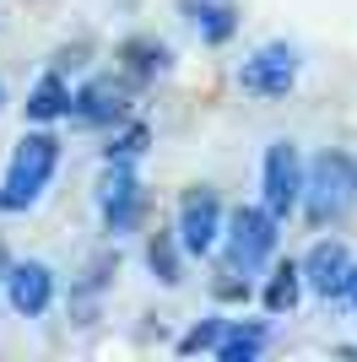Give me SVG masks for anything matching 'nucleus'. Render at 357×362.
Returning a JSON list of instances; mask_svg holds the SVG:
<instances>
[{"mask_svg": "<svg viewBox=\"0 0 357 362\" xmlns=\"http://www.w3.org/2000/svg\"><path fill=\"white\" fill-rule=\"evenodd\" d=\"M60 157H65V141L49 130V124H33V130H22V141L11 146V157H6V179H0V211H33L38 200H44V189L55 184L60 173Z\"/></svg>", "mask_w": 357, "mask_h": 362, "instance_id": "1", "label": "nucleus"}, {"mask_svg": "<svg viewBox=\"0 0 357 362\" xmlns=\"http://www.w3.org/2000/svg\"><path fill=\"white\" fill-rule=\"evenodd\" d=\"M298 211L309 216V227H336L357 211V151L325 146L303 163V200Z\"/></svg>", "mask_w": 357, "mask_h": 362, "instance_id": "2", "label": "nucleus"}, {"mask_svg": "<svg viewBox=\"0 0 357 362\" xmlns=\"http://www.w3.org/2000/svg\"><path fill=\"white\" fill-rule=\"evenodd\" d=\"M222 265H233V271L244 276H260L276 259V249H282V222L254 200V206H233V211L222 216Z\"/></svg>", "mask_w": 357, "mask_h": 362, "instance_id": "3", "label": "nucleus"}, {"mask_svg": "<svg viewBox=\"0 0 357 362\" xmlns=\"http://www.w3.org/2000/svg\"><path fill=\"white\" fill-rule=\"evenodd\" d=\"M98 216H103V233L114 243L147 227V184H141L135 163H103V173H98Z\"/></svg>", "mask_w": 357, "mask_h": 362, "instance_id": "4", "label": "nucleus"}, {"mask_svg": "<svg viewBox=\"0 0 357 362\" xmlns=\"http://www.w3.org/2000/svg\"><path fill=\"white\" fill-rule=\"evenodd\" d=\"M222 216H227V206H222V195H217L211 184H190V189L178 195L174 233H178V243H184L190 259L217 255V243H222Z\"/></svg>", "mask_w": 357, "mask_h": 362, "instance_id": "5", "label": "nucleus"}, {"mask_svg": "<svg viewBox=\"0 0 357 362\" xmlns=\"http://www.w3.org/2000/svg\"><path fill=\"white\" fill-rule=\"evenodd\" d=\"M298 76H303V54L287 38H271V44H260L238 65V87L249 98H260V103H276V98H287L298 87Z\"/></svg>", "mask_w": 357, "mask_h": 362, "instance_id": "6", "label": "nucleus"}, {"mask_svg": "<svg viewBox=\"0 0 357 362\" xmlns=\"http://www.w3.org/2000/svg\"><path fill=\"white\" fill-rule=\"evenodd\" d=\"M298 200H303V151L298 141H271L260 157V206L276 222H287L298 216Z\"/></svg>", "mask_w": 357, "mask_h": 362, "instance_id": "7", "label": "nucleus"}, {"mask_svg": "<svg viewBox=\"0 0 357 362\" xmlns=\"http://www.w3.org/2000/svg\"><path fill=\"white\" fill-rule=\"evenodd\" d=\"M130 98H135V87L119 71L114 76H87L81 87H71L65 119H71L76 130H108V124H119L130 114Z\"/></svg>", "mask_w": 357, "mask_h": 362, "instance_id": "8", "label": "nucleus"}, {"mask_svg": "<svg viewBox=\"0 0 357 362\" xmlns=\"http://www.w3.org/2000/svg\"><path fill=\"white\" fill-rule=\"evenodd\" d=\"M60 298V276L49 259H11L6 265V281H0V303L11 308L16 319H44Z\"/></svg>", "mask_w": 357, "mask_h": 362, "instance_id": "9", "label": "nucleus"}, {"mask_svg": "<svg viewBox=\"0 0 357 362\" xmlns=\"http://www.w3.org/2000/svg\"><path fill=\"white\" fill-rule=\"evenodd\" d=\"M298 271H303V292H314V298L330 308V303H341V298H346L352 249H346L341 238H319V243H309V255L298 259Z\"/></svg>", "mask_w": 357, "mask_h": 362, "instance_id": "10", "label": "nucleus"}, {"mask_svg": "<svg viewBox=\"0 0 357 362\" xmlns=\"http://www.w3.org/2000/svg\"><path fill=\"white\" fill-rule=\"evenodd\" d=\"M168 65H174V49H168L163 38H147V33H130V38H119V49H114V71L125 76L135 92L152 87Z\"/></svg>", "mask_w": 357, "mask_h": 362, "instance_id": "11", "label": "nucleus"}, {"mask_svg": "<svg viewBox=\"0 0 357 362\" xmlns=\"http://www.w3.org/2000/svg\"><path fill=\"white\" fill-rule=\"evenodd\" d=\"M114 276H119V249H114V238H108L103 249H92V255H87L81 276L71 281V314L81 319V325L98 314V303H103V292L114 287Z\"/></svg>", "mask_w": 357, "mask_h": 362, "instance_id": "12", "label": "nucleus"}, {"mask_svg": "<svg viewBox=\"0 0 357 362\" xmlns=\"http://www.w3.org/2000/svg\"><path fill=\"white\" fill-rule=\"evenodd\" d=\"M178 16L195 28V38L206 49H222L238 38V22H244V11H238V0H174Z\"/></svg>", "mask_w": 357, "mask_h": 362, "instance_id": "13", "label": "nucleus"}, {"mask_svg": "<svg viewBox=\"0 0 357 362\" xmlns=\"http://www.w3.org/2000/svg\"><path fill=\"white\" fill-rule=\"evenodd\" d=\"M266 346H271L266 319H227L222 335H217V346H211V357L217 362H254Z\"/></svg>", "mask_w": 357, "mask_h": 362, "instance_id": "14", "label": "nucleus"}, {"mask_svg": "<svg viewBox=\"0 0 357 362\" xmlns=\"http://www.w3.org/2000/svg\"><path fill=\"white\" fill-rule=\"evenodd\" d=\"M22 108H28V124H60L65 108H71V81H65V71L49 65V71L28 87V103Z\"/></svg>", "mask_w": 357, "mask_h": 362, "instance_id": "15", "label": "nucleus"}, {"mask_svg": "<svg viewBox=\"0 0 357 362\" xmlns=\"http://www.w3.org/2000/svg\"><path fill=\"white\" fill-rule=\"evenodd\" d=\"M266 287H260V303H266L271 319H287L303 303V271H298V259H271L266 265Z\"/></svg>", "mask_w": 357, "mask_h": 362, "instance_id": "16", "label": "nucleus"}, {"mask_svg": "<svg viewBox=\"0 0 357 362\" xmlns=\"http://www.w3.org/2000/svg\"><path fill=\"white\" fill-rule=\"evenodd\" d=\"M184 243H178L174 227H157V233H147V271L163 281V287H178L184 281Z\"/></svg>", "mask_w": 357, "mask_h": 362, "instance_id": "17", "label": "nucleus"}, {"mask_svg": "<svg viewBox=\"0 0 357 362\" xmlns=\"http://www.w3.org/2000/svg\"><path fill=\"white\" fill-rule=\"evenodd\" d=\"M147 146H152V124L147 119H125L119 124H108V146H103V163H141L147 157Z\"/></svg>", "mask_w": 357, "mask_h": 362, "instance_id": "18", "label": "nucleus"}, {"mask_svg": "<svg viewBox=\"0 0 357 362\" xmlns=\"http://www.w3.org/2000/svg\"><path fill=\"white\" fill-rule=\"evenodd\" d=\"M227 314H206V319H195L190 330L178 335V357H195V351H211L217 346V335H222Z\"/></svg>", "mask_w": 357, "mask_h": 362, "instance_id": "19", "label": "nucleus"}, {"mask_svg": "<svg viewBox=\"0 0 357 362\" xmlns=\"http://www.w3.org/2000/svg\"><path fill=\"white\" fill-rule=\"evenodd\" d=\"M211 298H217V303H249L254 281L244 271H233V265H217V276H211Z\"/></svg>", "mask_w": 357, "mask_h": 362, "instance_id": "20", "label": "nucleus"}, {"mask_svg": "<svg viewBox=\"0 0 357 362\" xmlns=\"http://www.w3.org/2000/svg\"><path fill=\"white\" fill-rule=\"evenodd\" d=\"M341 303H352V314H357V259H352V276H346V298Z\"/></svg>", "mask_w": 357, "mask_h": 362, "instance_id": "21", "label": "nucleus"}, {"mask_svg": "<svg viewBox=\"0 0 357 362\" xmlns=\"http://www.w3.org/2000/svg\"><path fill=\"white\" fill-rule=\"evenodd\" d=\"M6 265H11V249H6V238H0V281H6Z\"/></svg>", "mask_w": 357, "mask_h": 362, "instance_id": "22", "label": "nucleus"}, {"mask_svg": "<svg viewBox=\"0 0 357 362\" xmlns=\"http://www.w3.org/2000/svg\"><path fill=\"white\" fill-rule=\"evenodd\" d=\"M0 108H6V81H0Z\"/></svg>", "mask_w": 357, "mask_h": 362, "instance_id": "23", "label": "nucleus"}]
</instances>
